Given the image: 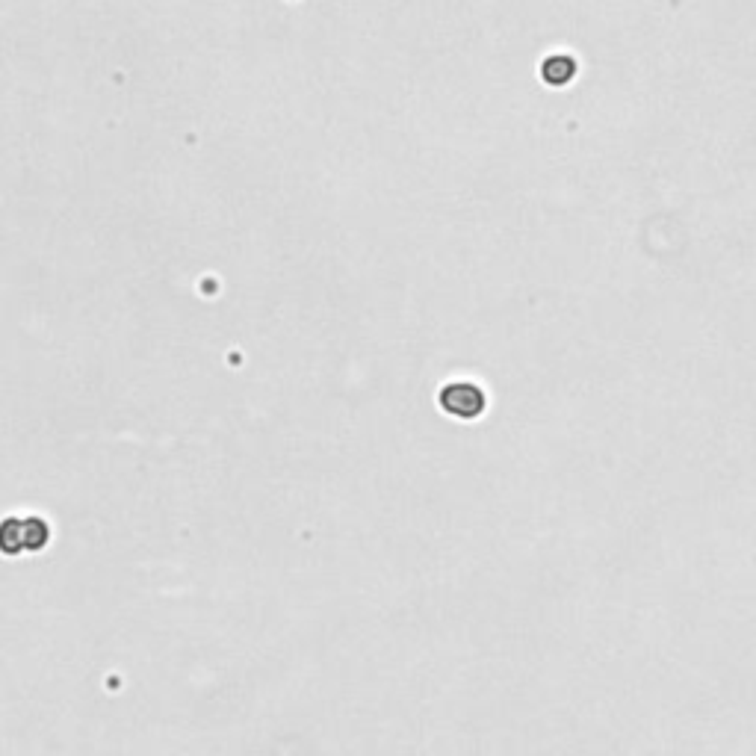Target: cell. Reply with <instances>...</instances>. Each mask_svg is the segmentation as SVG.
Here are the masks:
<instances>
[{"label": "cell", "instance_id": "cell-1", "mask_svg": "<svg viewBox=\"0 0 756 756\" xmlns=\"http://www.w3.org/2000/svg\"><path fill=\"white\" fill-rule=\"evenodd\" d=\"M441 405L449 411V414L470 420V417H479V414H482V408H485V396H482V390H479L476 384L461 381V384H449V387L443 390Z\"/></svg>", "mask_w": 756, "mask_h": 756}]
</instances>
